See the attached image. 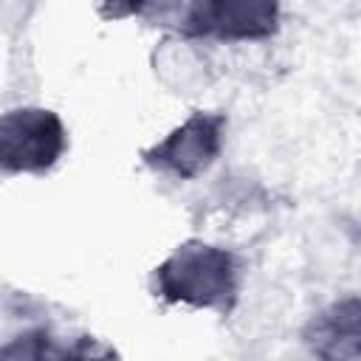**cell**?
Listing matches in <instances>:
<instances>
[{"label":"cell","mask_w":361,"mask_h":361,"mask_svg":"<svg viewBox=\"0 0 361 361\" xmlns=\"http://www.w3.org/2000/svg\"><path fill=\"white\" fill-rule=\"evenodd\" d=\"M243 288L240 257L217 243L186 240L152 271V293L166 305L231 313Z\"/></svg>","instance_id":"obj_1"},{"label":"cell","mask_w":361,"mask_h":361,"mask_svg":"<svg viewBox=\"0 0 361 361\" xmlns=\"http://www.w3.org/2000/svg\"><path fill=\"white\" fill-rule=\"evenodd\" d=\"M68 149V130L56 110L23 104L0 118L3 175H45Z\"/></svg>","instance_id":"obj_2"},{"label":"cell","mask_w":361,"mask_h":361,"mask_svg":"<svg viewBox=\"0 0 361 361\" xmlns=\"http://www.w3.org/2000/svg\"><path fill=\"white\" fill-rule=\"evenodd\" d=\"M279 0H189L178 31L197 42H265L279 31Z\"/></svg>","instance_id":"obj_3"},{"label":"cell","mask_w":361,"mask_h":361,"mask_svg":"<svg viewBox=\"0 0 361 361\" xmlns=\"http://www.w3.org/2000/svg\"><path fill=\"white\" fill-rule=\"evenodd\" d=\"M226 113L195 110L180 124H175L164 138L141 152L144 164L161 175L192 180L200 178L223 152L226 141Z\"/></svg>","instance_id":"obj_4"},{"label":"cell","mask_w":361,"mask_h":361,"mask_svg":"<svg viewBox=\"0 0 361 361\" xmlns=\"http://www.w3.org/2000/svg\"><path fill=\"white\" fill-rule=\"evenodd\" d=\"M302 341L319 358H361V296L350 293L324 305L305 324Z\"/></svg>","instance_id":"obj_5"},{"label":"cell","mask_w":361,"mask_h":361,"mask_svg":"<svg viewBox=\"0 0 361 361\" xmlns=\"http://www.w3.org/2000/svg\"><path fill=\"white\" fill-rule=\"evenodd\" d=\"M155 76L172 93H195L206 85V56L197 39L183 37L180 31L166 34L152 54Z\"/></svg>","instance_id":"obj_6"},{"label":"cell","mask_w":361,"mask_h":361,"mask_svg":"<svg viewBox=\"0 0 361 361\" xmlns=\"http://www.w3.org/2000/svg\"><path fill=\"white\" fill-rule=\"evenodd\" d=\"M107 17H133V0H99Z\"/></svg>","instance_id":"obj_7"}]
</instances>
